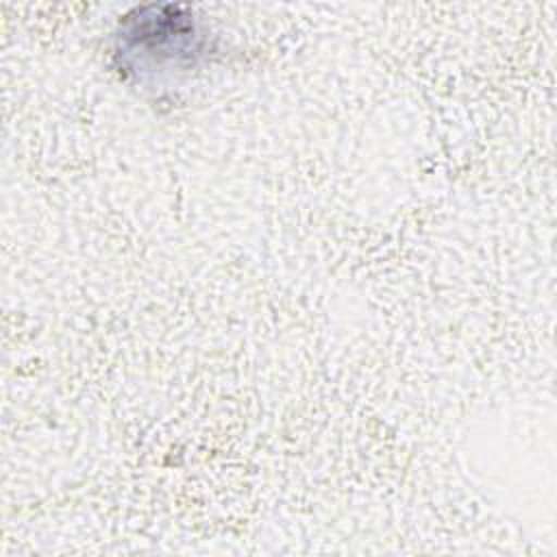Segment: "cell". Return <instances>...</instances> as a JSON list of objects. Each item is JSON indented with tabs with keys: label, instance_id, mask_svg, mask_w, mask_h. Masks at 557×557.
I'll list each match as a JSON object with an SVG mask.
<instances>
[{
	"label": "cell",
	"instance_id": "obj_1",
	"mask_svg": "<svg viewBox=\"0 0 557 557\" xmlns=\"http://www.w3.org/2000/svg\"><path fill=\"white\" fill-rule=\"evenodd\" d=\"M207 33L191 11L178 4L137 7L120 22L115 57L126 74L154 76L187 70L207 48Z\"/></svg>",
	"mask_w": 557,
	"mask_h": 557
}]
</instances>
